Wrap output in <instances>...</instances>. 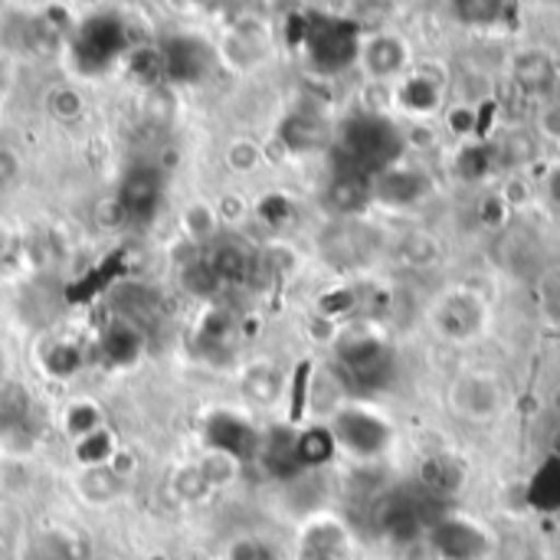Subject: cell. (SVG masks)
<instances>
[{
  "label": "cell",
  "instance_id": "cell-1",
  "mask_svg": "<svg viewBox=\"0 0 560 560\" xmlns=\"http://www.w3.org/2000/svg\"><path fill=\"white\" fill-rule=\"evenodd\" d=\"M121 46H125V26L118 16H89L75 33L72 52L82 69L95 72V69L108 66Z\"/></svg>",
  "mask_w": 560,
  "mask_h": 560
},
{
  "label": "cell",
  "instance_id": "cell-2",
  "mask_svg": "<svg viewBox=\"0 0 560 560\" xmlns=\"http://www.w3.org/2000/svg\"><path fill=\"white\" fill-rule=\"evenodd\" d=\"M161 194H164L161 171L158 167H148V164H138L121 180L118 210H121V217H128L135 223H148L158 213V207H161Z\"/></svg>",
  "mask_w": 560,
  "mask_h": 560
},
{
  "label": "cell",
  "instance_id": "cell-3",
  "mask_svg": "<svg viewBox=\"0 0 560 560\" xmlns=\"http://www.w3.org/2000/svg\"><path fill=\"white\" fill-rule=\"evenodd\" d=\"M161 62H164V72H167L174 82H184V85L203 82V79L210 75V69H213L210 49H207L200 39H194V36L174 39V43L164 49Z\"/></svg>",
  "mask_w": 560,
  "mask_h": 560
},
{
  "label": "cell",
  "instance_id": "cell-4",
  "mask_svg": "<svg viewBox=\"0 0 560 560\" xmlns=\"http://www.w3.org/2000/svg\"><path fill=\"white\" fill-rule=\"evenodd\" d=\"M207 443L220 453V456H230L233 463H243L256 453V433L246 420L233 417V413H213L207 420Z\"/></svg>",
  "mask_w": 560,
  "mask_h": 560
},
{
  "label": "cell",
  "instance_id": "cell-5",
  "mask_svg": "<svg viewBox=\"0 0 560 560\" xmlns=\"http://www.w3.org/2000/svg\"><path fill=\"white\" fill-rule=\"evenodd\" d=\"M354 56V33L341 23H328L312 36V59L325 72H338Z\"/></svg>",
  "mask_w": 560,
  "mask_h": 560
},
{
  "label": "cell",
  "instance_id": "cell-6",
  "mask_svg": "<svg viewBox=\"0 0 560 560\" xmlns=\"http://www.w3.org/2000/svg\"><path fill=\"white\" fill-rule=\"evenodd\" d=\"M338 440L348 443L354 453H377L387 443V430L381 420H374L361 410H348L338 417Z\"/></svg>",
  "mask_w": 560,
  "mask_h": 560
},
{
  "label": "cell",
  "instance_id": "cell-7",
  "mask_svg": "<svg viewBox=\"0 0 560 560\" xmlns=\"http://www.w3.org/2000/svg\"><path fill=\"white\" fill-rule=\"evenodd\" d=\"M102 354L115 364H131L141 354V335L131 322H115L102 331Z\"/></svg>",
  "mask_w": 560,
  "mask_h": 560
},
{
  "label": "cell",
  "instance_id": "cell-8",
  "mask_svg": "<svg viewBox=\"0 0 560 560\" xmlns=\"http://www.w3.org/2000/svg\"><path fill=\"white\" fill-rule=\"evenodd\" d=\"M203 262L213 269V276H217L220 282H240V279H246V272H249V253H246L243 246H236V243H220V246H213V253H210Z\"/></svg>",
  "mask_w": 560,
  "mask_h": 560
},
{
  "label": "cell",
  "instance_id": "cell-9",
  "mask_svg": "<svg viewBox=\"0 0 560 560\" xmlns=\"http://www.w3.org/2000/svg\"><path fill=\"white\" fill-rule=\"evenodd\" d=\"M341 358H345V364L351 368V374L354 377H361V381H368V377H374V371H381V364H384V351H381V345L377 341H348L345 348H341Z\"/></svg>",
  "mask_w": 560,
  "mask_h": 560
},
{
  "label": "cell",
  "instance_id": "cell-10",
  "mask_svg": "<svg viewBox=\"0 0 560 560\" xmlns=\"http://www.w3.org/2000/svg\"><path fill=\"white\" fill-rule=\"evenodd\" d=\"M331 450H335V440H331V433H325V430H308V433L299 436V443H295V456H299V463H305V466L325 463V459L331 456Z\"/></svg>",
  "mask_w": 560,
  "mask_h": 560
},
{
  "label": "cell",
  "instance_id": "cell-11",
  "mask_svg": "<svg viewBox=\"0 0 560 560\" xmlns=\"http://www.w3.org/2000/svg\"><path fill=\"white\" fill-rule=\"evenodd\" d=\"M108 453H112V440H108V433H105V430L89 433V436H85V440H79V446H75V456H79L85 466H98V463H105V459H108Z\"/></svg>",
  "mask_w": 560,
  "mask_h": 560
},
{
  "label": "cell",
  "instance_id": "cell-12",
  "mask_svg": "<svg viewBox=\"0 0 560 560\" xmlns=\"http://www.w3.org/2000/svg\"><path fill=\"white\" fill-rule=\"evenodd\" d=\"M184 285L194 292V295H200V299H210L217 289H220V279L213 276V269L200 259V262H194L187 272H184Z\"/></svg>",
  "mask_w": 560,
  "mask_h": 560
},
{
  "label": "cell",
  "instance_id": "cell-13",
  "mask_svg": "<svg viewBox=\"0 0 560 560\" xmlns=\"http://www.w3.org/2000/svg\"><path fill=\"white\" fill-rule=\"evenodd\" d=\"M282 135H285V141H289L295 151H308V148L318 141V125H312L308 118H289Z\"/></svg>",
  "mask_w": 560,
  "mask_h": 560
},
{
  "label": "cell",
  "instance_id": "cell-14",
  "mask_svg": "<svg viewBox=\"0 0 560 560\" xmlns=\"http://www.w3.org/2000/svg\"><path fill=\"white\" fill-rule=\"evenodd\" d=\"M66 430H69L75 440H85L89 433H95V430H98V410H95V407H89V404L72 407V410H69V420H66Z\"/></svg>",
  "mask_w": 560,
  "mask_h": 560
},
{
  "label": "cell",
  "instance_id": "cell-15",
  "mask_svg": "<svg viewBox=\"0 0 560 560\" xmlns=\"http://www.w3.org/2000/svg\"><path fill=\"white\" fill-rule=\"evenodd\" d=\"M46 368L59 377H69L75 368H79V351L72 345H56L46 358Z\"/></svg>",
  "mask_w": 560,
  "mask_h": 560
},
{
  "label": "cell",
  "instance_id": "cell-16",
  "mask_svg": "<svg viewBox=\"0 0 560 560\" xmlns=\"http://www.w3.org/2000/svg\"><path fill=\"white\" fill-rule=\"evenodd\" d=\"M161 69H164V62H161V56H158L154 49H135V52H131V72H135L141 82H151Z\"/></svg>",
  "mask_w": 560,
  "mask_h": 560
},
{
  "label": "cell",
  "instance_id": "cell-17",
  "mask_svg": "<svg viewBox=\"0 0 560 560\" xmlns=\"http://www.w3.org/2000/svg\"><path fill=\"white\" fill-rule=\"evenodd\" d=\"M233 466H236V463H233L230 456H220V453H217L213 459H207V463L200 466V476L207 479L210 489H217V486H223V482L233 476Z\"/></svg>",
  "mask_w": 560,
  "mask_h": 560
},
{
  "label": "cell",
  "instance_id": "cell-18",
  "mask_svg": "<svg viewBox=\"0 0 560 560\" xmlns=\"http://www.w3.org/2000/svg\"><path fill=\"white\" fill-rule=\"evenodd\" d=\"M184 220H187V230H190L197 240H207V236L213 233V210H210L207 203H197V207H190Z\"/></svg>",
  "mask_w": 560,
  "mask_h": 560
},
{
  "label": "cell",
  "instance_id": "cell-19",
  "mask_svg": "<svg viewBox=\"0 0 560 560\" xmlns=\"http://www.w3.org/2000/svg\"><path fill=\"white\" fill-rule=\"evenodd\" d=\"M49 108H52L59 118H72V115H79L82 102H79V95H75V92H69V89H59V92H52V98H49Z\"/></svg>",
  "mask_w": 560,
  "mask_h": 560
},
{
  "label": "cell",
  "instance_id": "cell-20",
  "mask_svg": "<svg viewBox=\"0 0 560 560\" xmlns=\"http://www.w3.org/2000/svg\"><path fill=\"white\" fill-rule=\"evenodd\" d=\"M207 489H210V486H207V479L200 476V469H187V472L177 476V492L187 495V499H197V495H203Z\"/></svg>",
  "mask_w": 560,
  "mask_h": 560
},
{
  "label": "cell",
  "instance_id": "cell-21",
  "mask_svg": "<svg viewBox=\"0 0 560 560\" xmlns=\"http://www.w3.org/2000/svg\"><path fill=\"white\" fill-rule=\"evenodd\" d=\"M230 560H279L272 555V548H266L262 541H240L233 551H230Z\"/></svg>",
  "mask_w": 560,
  "mask_h": 560
},
{
  "label": "cell",
  "instance_id": "cell-22",
  "mask_svg": "<svg viewBox=\"0 0 560 560\" xmlns=\"http://www.w3.org/2000/svg\"><path fill=\"white\" fill-rule=\"evenodd\" d=\"M16 171H20V167H16V158H13L10 151L0 148V187H7V184L16 177Z\"/></svg>",
  "mask_w": 560,
  "mask_h": 560
},
{
  "label": "cell",
  "instance_id": "cell-23",
  "mask_svg": "<svg viewBox=\"0 0 560 560\" xmlns=\"http://www.w3.org/2000/svg\"><path fill=\"white\" fill-rule=\"evenodd\" d=\"M230 161H233V164H249V161H253V144H233Z\"/></svg>",
  "mask_w": 560,
  "mask_h": 560
},
{
  "label": "cell",
  "instance_id": "cell-24",
  "mask_svg": "<svg viewBox=\"0 0 560 560\" xmlns=\"http://www.w3.org/2000/svg\"><path fill=\"white\" fill-rule=\"evenodd\" d=\"M0 364H3V361H0Z\"/></svg>",
  "mask_w": 560,
  "mask_h": 560
}]
</instances>
